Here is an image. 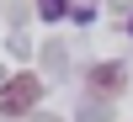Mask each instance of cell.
Listing matches in <instances>:
<instances>
[{
  "mask_svg": "<svg viewBox=\"0 0 133 122\" xmlns=\"http://www.w3.org/2000/svg\"><path fill=\"white\" fill-rule=\"evenodd\" d=\"M37 101H43V80L37 74H11L0 85V117H27Z\"/></svg>",
  "mask_w": 133,
  "mask_h": 122,
  "instance_id": "obj_1",
  "label": "cell"
},
{
  "mask_svg": "<svg viewBox=\"0 0 133 122\" xmlns=\"http://www.w3.org/2000/svg\"><path fill=\"white\" fill-rule=\"evenodd\" d=\"M128 32H133V21H128Z\"/></svg>",
  "mask_w": 133,
  "mask_h": 122,
  "instance_id": "obj_3",
  "label": "cell"
},
{
  "mask_svg": "<svg viewBox=\"0 0 133 122\" xmlns=\"http://www.w3.org/2000/svg\"><path fill=\"white\" fill-rule=\"evenodd\" d=\"M37 16H43V21H59V16H69V0H37Z\"/></svg>",
  "mask_w": 133,
  "mask_h": 122,
  "instance_id": "obj_2",
  "label": "cell"
}]
</instances>
